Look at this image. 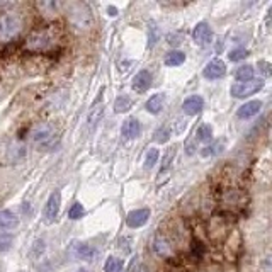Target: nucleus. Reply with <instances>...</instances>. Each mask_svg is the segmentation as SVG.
Masks as SVG:
<instances>
[{"label":"nucleus","instance_id":"nucleus-10","mask_svg":"<svg viewBox=\"0 0 272 272\" xmlns=\"http://www.w3.org/2000/svg\"><path fill=\"white\" fill-rule=\"evenodd\" d=\"M121 133L126 139H135V138H138V136L141 135V125H139L138 119L130 118V119H126L125 125H123Z\"/></svg>","mask_w":272,"mask_h":272},{"label":"nucleus","instance_id":"nucleus-22","mask_svg":"<svg viewBox=\"0 0 272 272\" xmlns=\"http://www.w3.org/2000/svg\"><path fill=\"white\" fill-rule=\"evenodd\" d=\"M123 269V262L118 257H109L104 264V272H121Z\"/></svg>","mask_w":272,"mask_h":272},{"label":"nucleus","instance_id":"nucleus-1","mask_svg":"<svg viewBox=\"0 0 272 272\" xmlns=\"http://www.w3.org/2000/svg\"><path fill=\"white\" fill-rule=\"evenodd\" d=\"M22 31V19L17 14L0 15V41H12Z\"/></svg>","mask_w":272,"mask_h":272},{"label":"nucleus","instance_id":"nucleus-11","mask_svg":"<svg viewBox=\"0 0 272 272\" xmlns=\"http://www.w3.org/2000/svg\"><path fill=\"white\" fill-rule=\"evenodd\" d=\"M262 109V102L261 101H250V102H245L242 107L238 109L237 116L242 119H249V118H254V116H257L261 113Z\"/></svg>","mask_w":272,"mask_h":272},{"label":"nucleus","instance_id":"nucleus-13","mask_svg":"<svg viewBox=\"0 0 272 272\" xmlns=\"http://www.w3.org/2000/svg\"><path fill=\"white\" fill-rule=\"evenodd\" d=\"M19 225V218L10 209L0 211V230H14Z\"/></svg>","mask_w":272,"mask_h":272},{"label":"nucleus","instance_id":"nucleus-8","mask_svg":"<svg viewBox=\"0 0 272 272\" xmlns=\"http://www.w3.org/2000/svg\"><path fill=\"white\" fill-rule=\"evenodd\" d=\"M70 254L73 255L75 259H78V261H92L95 252L90 245H87V243L73 242V245H71V249H70Z\"/></svg>","mask_w":272,"mask_h":272},{"label":"nucleus","instance_id":"nucleus-5","mask_svg":"<svg viewBox=\"0 0 272 272\" xmlns=\"http://www.w3.org/2000/svg\"><path fill=\"white\" fill-rule=\"evenodd\" d=\"M193 39L196 41V45L199 46H206L213 41V31H211L209 24L207 22H199L193 31Z\"/></svg>","mask_w":272,"mask_h":272},{"label":"nucleus","instance_id":"nucleus-6","mask_svg":"<svg viewBox=\"0 0 272 272\" xmlns=\"http://www.w3.org/2000/svg\"><path fill=\"white\" fill-rule=\"evenodd\" d=\"M225 73H226V65L223 63V60H219V58L211 60V62L207 63V65L204 67V70H203V75L206 78H209V80L221 78Z\"/></svg>","mask_w":272,"mask_h":272},{"label":"nucleus","instance_id":"nucleus-2","mask_svg":"<svg viewBox=\"0 0 272 272\" xmlns=\"http://www.w3.org/2000/svg\"><path fill=\"white\" fill-rule=\"evenodd\" d=\"M53 41H55V36L50 29L34 31V33L27 38L26 48L31 51H46L50 46H53Z\"/></svg>","mask_w":272,"mask_h":272},{"label":"nucleus","instance_id":"nucleus-19","mask_svg":"<svg viewBox=\"0 0 272 272\" xmlns=\"http://www.w3.org/2000/svg\"><path fill=\"white\" fill-rule=\"evenodd\" d=\"M235 78H237L238 82H247V80H252L254 78V67L252 65L238 67L237 71H235Z\"/></svg>","mask_w":272,"mask_h":272},{"label":"nucleus","instance_id":"nucleus-25","mask_svg":"<svg viewBox=\"0 0 272 272\" xmlns=\"http://www.w3.org/2000/svg\"><path fill=\"white\" fill-rule=\"evenodd\" d=\"M245 57H249V51H247L245 48H237V50H231L230 55H228V58H230L231 62H240V60H243Z\"/></svg>","mask_w":272,"mask_h":272},{"label":"nucleus","instance_id":"nucleus-30","mask_svg":"<svg viewBox=\"0 0 272 272\" xmlns=\"http://www.w3.org/2000/svg\"><path fill=\"white\" fill-rule=\"evenodd\" d=\"M107 14H109V15H113V17H114V15L118 14V9H116V7H113V5H111V7H107Z\"/></svg>","mask_w":272,"mask_h":272},{"label":"nucleus","instance_id":"nucleus-9","mask_svg":"<svg viewBox=\"0 0 272 272\" xmlns=\"http://www.w3.org/2000/svg\"><path fill=\"white\" fill-rule=\"evenodd\" d=\"M203 107H204V101L201 95H191V97H187L182 104V109L187 116L199 114L203 111Z\"/></svg>","mask_w":272,"mask_h":272},{"label":"nucleus","instance_id":"nucleus-18","mask_svg":"<svg viewBox=\"0 0 272 272\" xmlns=\"http://www.w3.org/2000/svg\"><path fill=\"white\" fill-rule=\"evenodd\" d=\"M184 62H186V55L182 51H170V53L165 55V60H163L167 67H181Z\"/></svg>","mask_w":272,"mask_h":272},{"label":"nucleus","instance_id":"nucleus-29","mask_svg":"<svg viewBox=\"0 0 272 272\" xmlns=\"http://www.w3.org/2000/svg\"><path fill=\"white\" fill-rule=\"evenodd\" d=\"M169 138H170L169 128H160L157 133H155V141H158V143H165Z\"/></svg>","mask_w":272,"mask_h":272},{"label":"nucleus","instance_id":"nucleus-14","mask_svg":"<svg viewBox=\"0 0 272 272\" xmlns=\"http://www.w3.org/2000/svg\"><path fill=\"white\" fill-rule=\"evenodd\" d=\"M31 136H33L34 143H46V141H50L51 136H53V130H51V126H48V125L36 126Z\"/></svg>","mask_w":272,"mask_h":272},{"label":"nucleus","instance_id":"nucleus-31","mask_svg":"<svg viewBox=\"0 0 272 272\" xmlns=\"http://www.w3.org/2000/svg\"><path fill=\"white\" fill-rule=\"evenodd\" d=\"M139 272H148L146 269H141V271H139Z\"/></svg>","mask_w":272,"mask_h":272},{"label":"nucleus","instance_id":"nucleus-7","mask_svg":"<svg viewBox=\"0 0 272 272\" xmlns=\"http://www.w3.org/2000/svg\"><path fill=\"white\" fill-rule=\"evenodd\" d=\"M148 218H150V209H146V207L131 211V213L128 214V218H126V225L130 228H139L148 221Z\"/></svg>","mask_w":272,"mask_h":272},{"label":"nucleus","instance_id":"nucleus-4","mask_svg":"<svg viewBox=\"0 0 272 272\" xmlns=\"http://www.w3.org/2000/svg\"><path fill=\"white\" fill-rule=\"evenodd\" d=\"M60 204H62V194H60V191H55V193H51V196L48 198V201L45 204V211H43L45 223L50 225V223H53L55 219L58 218Z\"/></svg>","mask_w":272,"mask_h":272},{"label":"nucleus","instance_id":"nucleus-23","mask_svg":"<svg viewBox=\"0 0 272 272\" xmlns=\"http://www.w3.org/2000/svg\"><path fill=\"white\" fill-rule=\"evenodd\" d=\"M160 39V29L158 26L155 22L150 24V31H148V46L153 48L155 45H157V41Z\"/></svg>","mask_w":272,"mask_h":272},{"label":"nucleus","instance_id":"nucleus-15","mask_svg":"<svg viewBox=\"0 0 272 272\" xmlns=\"http://www.w3.org/2000/svg\"><path fill=\"white\" fill-rule=\"evenodd\" d=\"M102 114H104V104H102V99L99 97L97 104H94V106H92V109H90V113H89V126L90 128L97 126V123L101 121Z\"/></svg>","mask_w":272,"mask_h":272},{"label":"nucleus","instance_id":"nucleus-12","mask_svg":"<svg viewBox=\"0 0 272 272\" xmlns=\"http://www.w3.org/2000/svg\"><path fill=\"white\" fill-rule=\"evenodd\" d=\"M151 85V75L148 70H141L135 75L133 78V89L136 92H145Z\"/></svg>","mask_w":272,"mask_h":272},{"label":"nucleus","instance_id":"nucleus-28","mask_svg":"<svg viewBox=\"0 0 272 272\" xmlns=\"http://www.w3.org/2000/svg\"><path fill=\"white\" fill-rule=\"evenodd\" d=\"M175 150H177V146H170L169 150H167L165 157H163V163H162V174H163V170H167V169H169L170 162H172V160H174Z\"/></svg>","mask_w":272,"mask_h":272},{"label":"nucleus","instance_id":"nucleus-16","mask_svg":"<svg viewBox=\"0 0 272 272\" xmlns=\"http://www.w3.org/2000/svg\"><path fill=\"white\" fill-rule=\"evenodd\" d=\"M163 107V95L162 94H155L151 95L146 101V111L150 114H158Z\"/></svg>","mask_w":272,"mask_h":272},{"label":"nucleus","instance_id":"nucleus-32","mask_svg":"<svg viewBox=\"0 0 272 272\" xmlns=\"http://www.w3.org/2000/svg\"><path fill=\"white\" fill-rule=\"evenodd\" d=\"M77 272H89V271H77Z\"/></svg>","mask_w":272,"mask_h":272},{"label":"nucleus","instance_id":"nucleus-17","mask_svg":"<svg viewBox=\"0 0 272 272\" xmlns=\"http://www.w3.org/2000/svg\"><path fill=\"white\" fill-rule=\"evenodd\" d=\"M153 250L157 252L160 257H169L172 254V247L169 245V242H167L163 237H157L153 242Z\"/></svg>","mask_w":272,"mask_h":272},{"label":"nucleus","instance_id":"nucleus-24","mask_svg":"<svg viewBox=\"0 0 272 272\" xmlns=\"http://www.w3.org/2000/svg\"><path fill=\"white\" fill-rule=\"evenodd\" d=\"M158 150L157 148H150V150L146 151V158H145V169H151V167H155V163H157L158 160Z\"/></svg>","mask_w":272,"mask_h":272},{"label":"nucleus","instance_id":"nucleus-3","mask_svg":"<svg viewBox=\"0 0 272 272\" xmlns=\"http://www.w3.org/2000/svg\"><path fill=\"white\" fill-rule=\"evenodd\" d=\"M264 87V80L261 78H252V80H247V82H237L231 85V95L237 99H247L250 95L257 94Z\"/></svg>","mask_w":272,"mask_h":272},{"label":"nucleus","instance_id":"nucleus-21","mask_svg":"<svg viewBox=\"0 0 272 272\" xmlns=\"http://www.w3.org/2000/svg\"><path fill=\"white\" fill-rule=\"evenodd\" d=\"M131 106H133V101L128 95H121L114 104V111L116 113H126V111L131 109Z\"/></svg>","mask_w":272,"mask_h":272},{"label":"nucleus","instance_id":"nucleus-26","mask_svg":"<svg viewBox=\"0 0 272 272\" xmlns=\"http://www.w3.org/2000/svg\"><path fill=\"white\" fill-rule=\"evenodd\" d=\"M12 242H14V238H12L10 235L0 233V254H3V252L10 250Z\"/></svg>","mask_w":272,"mask_h":272},{"label":"nucleus","instance_id":"nucleus-20","mask_svg":"<svg viewBox=\"0 0 272 272\" xmlns=\"http://www.w3.org/2000/svg\"><path fill=\"white\" fill-rule=\"evenodd\" d=\"M196 136H198V141H203V143L211 141V138H213V128L207 125V123H203V125L198 128Z\"/></svg>","mask_w":272,"mask_h":272},{"label":"nucleus","instance_id":"nucleus-27","mask_svg":"<svg viewBox=\"0 0 272 272\" xmlns=\"http://www.w3.org/2000/svg\"><path fill=\"white\" fill-rule=\"evenodd\" d=\"M83 206L80 203H75L73 206L70 207V211H68V216H70V219H78V218H82L83 216Z\"/></svg>","mask_w":272,"mask_h":272}]
</instances>
